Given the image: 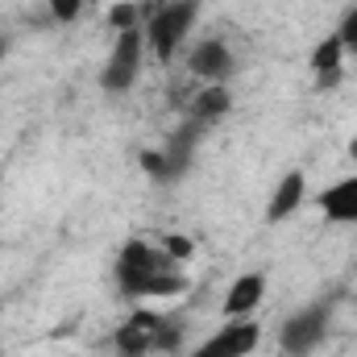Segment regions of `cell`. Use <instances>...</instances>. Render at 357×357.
Returning a JSON list of instances; mask_svg holds the SVG:
<instances>
[{
  "label": "cell",
  "mask_w": 357,
  "mask_h": 357,
  "mask_svg": "<svg viewBox=\"0 0 357 357\" xmlns=\"http://www.w3.org/2000/svg\"><path fill=\"white\" fill-rule=\"evenodd\" d=\"M112 274H116L121 295L137 299V303H146V299H175V295H183L191 287L183 266L167 258L162 245H150V241H137V237L116 250Z\"/></svg>",
  "instance_id": "6da1fadb"
},
{
  "label": "cell",
  "mask_w": 357,
  "mask_h": 357,
  "mask_svg": "<svg viewBox=\"0 0 357 357\" xmlns=\"http://www.w3.org/2000/svg\"><path fill=\"white\" fill-rule=\"evenodd\" d=\"M199 17V0H162L154 13H146L142 21V33H146V46L158 63H171L178 54V46L187 42L191 25Z\"/></svg>",
  "instance_id": "7a4b0ae2"
},
{
  "label": "cell",
  "mask_w": 357,
  "mask_h": 357,
  "mask_svg": "<svg viewBox=\"0 0 357 357\" xmlns=\"http://www.w3.org/2000/svg\"><path fill=\"white\" fill-rule=\"evenodd\" d=\"M328 324H333V303H307L299 312H291L278 328V349L287 357H312L324 337H328Z\"/></svg>",
  "instance_id": "3957f363"
},
{
  "label": "cell",
  "mask_w": 357,
  "mask_h": 357,
  "mask_svg": "<svg viewBox=\"0 0 357 357\" xmlns=\"http://www.w3.org/2000/svg\"><path fill=\"white\" fill-rule=\"evenodd\" d=\"M142 63H146V33H142V25L116 33L112 38V50L104 59V71H100V88L108 91V96H125V91L137 84Z\"/></svg>",
  "instance_id": "277c9868"
},
{
  "label": "cell",
  "mask_w": 357,
  "mask_h": 357,
  "mask_svg": "<svg viewBox=\"0 0 357 357\" xmlns=\"http://www.w3.org/2000/svg\"><path fill=\"white\" fill-rule=\"evenodd\" d=\"M167 316L162 312H150V307H142V312H129V320L116 328V337H112V345H116V354L121 357H146L154 354V349H162V333H167Z\"/></svg>",
  "instance_id": "5b68a950"
},
{
  "label": "cell",
  "mask_w": 357,
  "mask_h": 357,
  "mask_svg": "<svg viewBox=\"0 0 357 357\" xmlns=\"http://www.w3.org/2000/svg\"><path fill=\"white\" fill-rule=\"evenodd\" d=\"M233 67H237V59H233V50H229L220 38H204V42L191 46V54H187V71H191L195 79H204V84H225V79L233 75Z\"/></svg>",
  "instance_id": "8992f818"
},
{
  "label": "cell",
  "mask_w": 357,
  "mask_h": 357,
  "mask_svg": "<svg viewBox=\"0 0 357 357\" xmlns=\"http://www.w3.org/2000/svg\"><path fill=\"white\" fill-rule=\"evenodd\" d=\"M266 299V274L262 270H245L241 278H233V287L225 291V320H250V312H258V303Z\"/></svg>",
  "instance_id": "52a82bcc"
},
{
  "label": "cell",
  "mask_w": 357,
  "mask_h": 357,
  "mask_svg": "<svg viewBox=\"0 0 357 357\" xmlns=\"http://www.w3.org/2000/svg\"><path fill=\"white\" fill-rule=\"evenodd\" d=\"M316 208L333 225H357V175H345V178H337V183H328L316 195Z\"/></svg>",
  "instance_id": "ba28073f"
},
{
  "label": "cell",
  "mask_w": 357,
  "mask_h": 357,
  "mask_svg": "<svg viewBox=\"0 0 357 357\" xmlns=\"http://www.w3.org/2000/svg\"><path fill=\"white\" fill-rule=\"evenodd\" d=\"M307 199V178L303 171H287L278 178V187L270 191V204H266V225H282L299 212V204Z\"/></svg>",
  "instance_id": "9c48e42d"
},
{
  "label": "cell",
  "mask_w": 357,
  "mask_h": 357,
  "mask_svg": "<svg viewBox=\"0 0 357 357\" xmlns=\"http://www.w3.org/2000/svg\"><path fill=\"white\" fill-rule=\"evenodd\" d=\"M229 112H233V91L225 84H204V91L191 100V125H199V129L225 121Z\"/></svg>",
  "instance_id": "30bf717a"
},
{
  "label": "cell",
  "mask_w": 357,
  "mask_h": 357,
  "mask_svg": "<svg viewBox=\"0 0 357 357\" xmlns=\"http://www.w3.org/2000/svg\"><path fill=\"white\" fill-rule=\"evenodd\" d=\"M312 75H320V88H333L337 84V75H341V67H345V42L337 38V33H328L316 50H312Z\"/></svg>",
  "instance_id": "8fae6325"
},
{
  "label": "cell",
  "mask_w": 357,
  "mask_h": 357,
  "mask_svg": "<svg viewBox=\"0 0 357 357\" xmlns=\"http://www.w3.org/2000/svg\"><path fill=\"white\" fill-rule=\"evenodd\" d=\"M146 21V13L133 4V0H116L112 8H108V25L116 29V33H125V29H137Z\"/></svg>",
  "instance_id": "7c38bea8"
},
{
  "label": "cell",
  "mask_w": 357,
  "mask_h": 357,
  "mask_svg": "<svg viewBox=\"0 0 357 357\" xmlns=\"http://www.w3.org/2000/svg\"><path fill=\"white\" fill-rule=\"evenodd\" d=\"M46 4H50V17L59 25H71V21H79V13H84L88 0H46Z\"/></svg>",
  "instance_id": "4fadbf2b"
},
{
  "label": "cell",
  "mask_w": 357,
  "mask_h": 357,
  "mask_svg": "<svg viewBox=\"0 0 357 357\" xmlns=\"http://www.w3.org/2000/svg\"><path fill=\"white\" fill-rule=\"evenodd\" d=\"M162 250H167V258H171V262H187V258L195 254L191 237H178V233H171V237H162Z\"/></svg>",
  "instance_id": "5bb4252c"
},
{
  "label": "cell",
  "mask_w": 357,
  "mask_h": 357,
  "mask_svg": "<svg viewBox=\"0 0 357 357\" xmlns=\"http://www.w3.org/2000/svg\"><path fill=\"white\" fill-rule=\"evenodd\" d=\"M187 357H237V354H233V349H229V341L216 333V337H208L204 345H195V349H191Z\"/></svg>",
  "instance_id": "9a60e30c"
},
{
  "label": "cell",
  "mask_w": 357,
  "mask_h": 357,
  "mask_svg": "<svg viewBox=\"0 0 357 357\" xmlns=\"http://www.w3.org/2000/svg\"><path fill=\"white\" fill-rule=\"evenodd\" d=\"M337 38L345 42V54H357V4L349 8V13H345V21H341Z\"/></svg>",
  "instance_id": "2e32d148"
},
{
  "label": "cell",
  "mask_w": 357,
  "mask_h": 357,
  "mask_svg": "<svg viewBox=\"0 0 357 357\" xmlns=\"http://www.w3.org/2000/svg\"><path fill=\"white\" fill-rule=\"evenodd\" d=\"M0 337H4V307H0Z\"/></svg>",
  "instance_id": "e0dca14e"
}]
</instances>
